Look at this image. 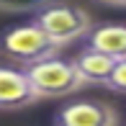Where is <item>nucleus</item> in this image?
<instances>
[{
	"label": "nucleus",
	"instance_id": "obj_8",
	"mask_svg": "<svg viewBox=\"0 0 126 126\" xmlns=\"http://www.w3.org/2000/svg\"><path fill=\"white\" fill-rule=\"evenodd\" d=\"M51 0H0L3 13H36Z\"/></svg>",
	"mask_w": 126,
	"mask_h": 126
},
{
	"label": "nucleus",
	"instance_id": "obj_5",
	"mask_svg": "<svg viewBox=\"0 0 126 126\" xmlns=\"http://www.w3.org/2000/svg\"><path fill=\"white\" fill-rule=\"evenodd\" d=\"M39 98L33 95L31 82H28L23 67L0 64V108L16 111V108L33 106Z\"/></svg>",
	"mask_w": 126,
	"mask_h": 126
},
{
	"label": "nucleus",
	"instance_id": "obj_9",
	"mask_svg": "<svg viewBox=\"0 0 126 126\" xmlns=\"http://www.w3.org/2000/svg\"><path fill=\"white\" fill-rule=\"evenodd\" d=\"M106 88H111L113 93H121L126 95V59H118L116 67H113V75L106 82Z\"/></svg>",
	"mask_w": 126,
	"mask_h": 126
},
{
	"label": "nucleus",
	"instance_id": "obj_7",
	"mask_svg": "<svg viewBox=\"0 0 126 126\" xmlns=\"http://www.w3.org/2000/svg\"><path fill=\"white\" fill-rule=\"evenodd\" d=\"M72 62H75L80 77L85 80V85H88V82H93V85H106L108 80H111L113 67H116L118 59L106 57V54H100V51H93V49L85 47Z\"/></svg>",
	"mask_w": 126,
	"mask_h": 126
},
{
	"label": "nucleus",
	"instance_id": "obj_1",
	"mask_svg": "<svg viewBox=\"0 0 126 126\" xmlns=\"http://www.w3.org/2000/svg\"><path fill=\"white\" fill-rule=\"evenodd\" d=\"M33 23L62 49L72 41H80L93 28V18H90V13L85 8H80L75 3L51 0L41 10L33 13Z\"/></svg>",
	"mask_w": 126,
	"mask_h": 126
},
{
	"label": "nucleus",
	"instance_id": "obj_4",
	"mask_svg": "<svg viewBox=\"0 0 126 126\" xmlns=\"http://www.w3.org/2000/svg\"><path fill=\"white\" fill-rule=\"evenodd\" d=\"M54 126H118V113L103 100H70L57 108Z\"/></svg>",
	"mask_w": 126,
	"mask_h": 126
},
{
	"label": "nucleus",
	"instance_id": "obj_2",
	"mask_svg": "<svg viewBox=\"0 0 126 126\" xmlns=\"http://www.w3.org/2000/svg\"><path fill=\"white\" fill-rule=\"evenodd\" d=\"M31 90L39 100L41 98H67V95L77 93L85 85V80L80 77L77 67L72 59H62V57H47L41 62L23 67Z\"/></svg>",
	"mask_w": 126,
	"mask_h": 126
},
{
	"label": "nucleus",
	"instance_id": "obj_6",
	"mask_svg": "<svg viewBox=\"0 0 126 126\" xmlns=\"http://www.w3.org/2000/svg\"><path fill=\"white\" fill-rule=\"evenodd\" d=\"M85 47L100 51L113 59H126V26L121 23H100L85 33Z\"/></svg>",
	"mask_w": 126,
	"mask_h": 126
},
{
	"label": "nucleus",
	"instance_id": "obj_10",
	"mask_svg": "<svg viewBox=\"0 0 126 126\" xmlns=\"http://www.w3.org/2000/svg\"><path fill=\"white\" fill-rule=\"evenodd\" d=\"M106 5H118V8H126V0H100Z\"/></svg>",
	"mask_w": 126,
	"mask_h": 126
},
{
	"label": "nucleus",
	"instance_id": "obj_3",
	"mask_svg": "<svg viewBox=\"0 0 126 126\" xmlns=\"http://www.w3.org/2000/svg\"><path fill=\"white\" fill-rule=\"evenodd\" d=\"M0 51L5 59L16 62L18 67H28L33 62L54 57L59 47L31 21V23H18V26L5 28L0 36Z\"/></svg>",
	"mask_w": 126,
	"mask_h": 126
}]
</instances>
